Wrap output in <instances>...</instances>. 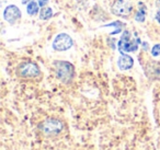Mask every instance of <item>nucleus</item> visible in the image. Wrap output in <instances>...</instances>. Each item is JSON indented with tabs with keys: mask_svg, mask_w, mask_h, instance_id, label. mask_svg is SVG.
<instances>
[{
	"mask_svg": "<svg viewBox=\"0 0 160 150\" xmlns=\"http://www.w3.org/2000/svg\"><path fill=\"white\" fill-rule=\"evenodd\" d=\"M54 69L57 78L62 82L68 84L72 81L75 76V68L72 64L64 60H57V62H54Z\"/></svg>",
	"mask_w": 160,
	"mask_h": 150,
	"instance_id": "nucleus-1",
	"label": "nucleus"
},
{
	"mask_svg": "<svg viewBox=\"0 0 160 150\" xmlns=\"http://www.w3.org/2000/svg\"><path fill=\"white\" fill-rule=\"evenodd\" d=\"M17 75L22 79L35 80L41 77L40 67L33 62H24L20 64L17 69Z\"/></svg>",
	"mask_w": 160,
	"mask_h": 150,
	"instance_id": "nucleus-2",
	"label": "nucleus"
},
{
	"mask_svg": "<svg viewBox=\"0 0 160 150\" xmlns=\"http://www.w3.org/2000/svg\"><path fill=\"white\" fill-rule=\"evenodd\" d=\"M140 44V40L138 38H133L129 31H124L122 34L120 42H118V49L124 53L136 52L138 49V45Z\"/></svg>",
	"mask_w": 160,
	"mask_h": 150,
	"instance_id": "nucleus-3",
	"label": "nucleus"
},
{
	"mask_svg": "<svg viewBox=\"0 0 160 150\" xmlns=\"http://www.w3.org/2000/svg\"><path fill=\"white\" fill-rule=\"evenodd\" d=\"M38 128L41 129V132L43 134L47 135V136H56V135L60 134L64 129V124L62 121L57 118H48L46 121H44Z\"/></svg>",
	"mask_w": 160,
	"mask_h": 150,
	"instance_id": "nucleus-4",
	"label": "nucleus"
},
{
	"mask_svg": "<svg viewBox=\"0 0 160 150\" xmlns=\"http://www.w3.org/2000/svg\"><path fill=\"white\" fill-rule=\"evenodd\" d=\"M72 38L66 33H60L54 38L53 48L57 52H64L72 46Z\"/></svg>",
	"mask_w": 160,
	"mask_h": 150,
	"instance_id": "nucleus-5",
	"label": "nucleus"
},
{
	"mask_svg": "<svg viewBox=\"0 0 160 150\" xmlns=\"http://www.w3.org/2000/svg\"><path fill=\"white\" fill-rule=\"evenodd\" d=\"M132 10H133V6L131 3L124 1V0H116L113 7H112V12L120 17L128 16L132 12Z\"/></svg>",
	"mask_w": 160,
	"mask_h": 150,
	"instance_id": "nucleus-6",
	"label": "nucleus"
},
{
	"mask_svg": "<svg viewBox=\"0 0 160 150\" xmlns=\"http://www.w3.org/2000/svg\"><path fill=\"white\" fill-rule=\"evenodd\" d=\"M3 18L10 24H14L17 21H19L21 19L20 9L14 5H9L3 11Z\"/></svg>",
	"mask_w": 160,
	"mask_h": 150,
	"instance_id": "nucleus-7",
	"label": "nucleus"
},
{
	"mask_svg": "<svg viewBox=\"0 0 160 150\" xmlns=\"http://www.w3.org/2000/svg\"><path fill=\"white\" fill-rule=\"evenodd\" d=\"M133 65H134L133 58L128 55H124L123 54V55L120 56V58L118 60V68L122 69V70H128V69H131L133 67Z\"/></svg>",
	"mask_w": 160,
	"mask_h": 150,
	"instance_id": "nucleus-8",
	"label": "nucleus"
},
{
	"mask_svg": "<svg viewBox=\"0 0 160 150\" xmlns=\"http://www.w3.org/2000/svg\"><path fill=\"white\" fill-rule=\"evenodd\" d=\"M146 12H147V8L145 7V5L144 3H139L138 11L135 14V20L137 22H144L145 19H146Z\"/></svg>",
	"mask_w": 160,
	"mask_h": 150,
	"instance_id": "nucleus-9",
	"label": "nucleus"
},
{
	"mask_svg": "<svg viewBox=\"0 0 160 150\" xmlns=\"http://www.w3.org/2000/svg\"><path fill=\"white\" fill-rule=\"evenodd\" d=\"M38 2H35V1H31L30 3H28L27 6V12L29 16H36L38 13V10H40V7H38Z\"/></svg>",
	"mask_w": 160,
	"mask_h": 150,
	"instance_id": "nucleus-10",
	"label": "nucleus"
},
{
	"mask_svg": "<svg viewBox=\"0 0 160 150\" xmlns=\"http://www.w3.org/2000/svg\"><path fill=\"white\" fill-rule=\"evenodd\" d=\"M53 17V10L49 7H42L40 10V18L42 20H48Z\"/></svg>",
	"mask_w": 160,
	"mask_h": 150,
	"instance_id": "nucleus-11",
	"label": "nucleus"
},
{
	"mask_svg": "<svg viewBox=\"0 0 160 150\" xmlns=\"http://www.w3.org/2000/svg\"><path fill=\"white\" fill-rule=\"evenodd\" d=\"M151 55H152L153 57L160 56V44H156L155 46L151 48Z\"/></svg>",
	"mask_w": 160,
	"mask_h": 150,
	"instance_id": "nucleus-12",
	"label": "nucleus"
},
{
	"mask_svg": "<svg viewBox=\"0 0 160 150\" xmlns=\"http://www.w3.org/2000/svg\"><path fill=\"white\" fill-rule=\"evenodd\" d=\"M40 7H46V5L48 3V0H38Z\"/></svg>",
	"mask_w": 160,
	"mask_h": 150,
	"instance_id": "nucleus-13",
	"label": "nucleus"
},
{
	"mask_svg": "<svg viewBox=\"0 0 160 150\" xmlns=\"http://www.w3.org/2000/svg\"><path fill=\"white\" fill-rule=\"evenodd\" d=\"M156 19H157L158 23H160V10L157 12V16H156Z\"/></svg>",
	"mask_w": 160,
	"mask_h": 150,
	"instance_id": "nucleus-14",
	"label": "nucleus"
},
{
	"mask_svg": "<svg viewBox=\"0 0 160 150\" xmlns=\"http://www.w3.org/2000/svg\"><path fill=\"white\" fill-rule=\"evenodd\" d=\"M31 1H33V0H22V3H24L25 5V3H30Z\"/></svg>",
	"mask_w": 160,
	"mask_h": 150,
	"instance_id": "nucleus-15",
	"label": "nucleus"
}]
</instances>
